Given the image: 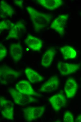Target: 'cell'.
Returning <instances> with one entry per match:
<instances>
[{
  "label": "cell",
  "instance_id": "obj_1",
  "mask_svg": "<svg viewBox=\"0 0 81 122\" xmlns=\"http://www.w3.org/2000/svg\"><path fill=\"white\" fill-rule=\"evenodd\" d=\"M26 9L35 31L38 32L43 30L50 24L53 17L52 15L40 12L31 7H27Z\"/></svg>",
  "mask_w": 81,
  "mask_h": 122
},
{
  "label": "cell",
  "instance_id": "obj_2",
  "mask_svg": "<svg viewBox=\"0 0 81 122\" xmlns=\"http://www.w3.org/2000/svg\"><path fill=\"white\" fill-rule=\"evenodd\" d=\"M22 110L24 119L30 122L36 120L41 117L45 112V107L43 106H30L23 108Z\"/></svg>",
  "mask_w": 81,
  "mask_h": 122
},
{
  "label": "cell",
  "instance_id": "obj_3",
  "mask_svg": "<svg viewBox=\"0 0 81 122\" xmlns=\"http://www.w3.org/2000/svg\"><path fill=\"white\" fill-rule=\"evenodd\" d=\"M8 92L13 99L15 103L19 105H25L36 102L37 99L31 95L24 94L16 89L11 88Z\"/></svg>",
  "mask_w": 81,
  "mask_h": 122
},
{
  "label": "cell",
  "instance_id": "obj_4",
  "mask_svg": "<svg viewBox=\"0 0 81 122\" xmlns=\"http://www.w3.org/2000/svg\"><path fill=\"white\" fill-rule=\"evenodd\" d=\"M21 72L7 66H4L0 68V83L6 84L9 82L19 77Z\"/></svg>",
  "mask_w": 81,
  "mask_h": 122
},
{
  "label": "cell",
  "instance_id": "obj_5",
  "mask_svg": "<svg viewBox=\"0 0 81 122\" xmlns=\"http://www.w3.org/2000/svg\"><path fill=\"white\" fill-rule=\"evenodd\" d=\"M0 113L4 118L10 120H13L14 104L12 101L0 96Z\"/></svg>",
  "mask_w": 81,
  "mask_h": 122
},
{
  "label": "cell",
  "instance_id": "obj_6",
  "mask_svg": "<svg viewBox=\"0 0 81 122\" xmlns=\"http://www.w3.org/2000/svg\"><path fill=\"white\" fill-rule=\"evenodd\" d=\"M57 67L60 74L65 76L77 71L79 69L80 65L59 62L57 64Z\"/></svg>",
  "mask_w": 81,
  "mask_h": 122
},
{
  "label": "cell",
  "instance_id": "obj_7",
  "mask_svg": "<svg viewBox=\"0 0 81 122\" xmlns=\"http://www.w3.org/2000/svg\"><path fill=\"white\" fill-rule=\"evenodd\" d=\"M68 16L67 14L59 15L52 22L50 26L51 28L59 34H64V27L67 21Z\"/></svg>",
  "mask_w": 81,
  "mask_h": 122
},
{
  "label": "cell",
  "instance_id": "obj_8",
  "mask_svg": "<svg viewBox=\"0 0 81 122\" xmlns=\"http://www.w3.org/2000/svg\"><path fill=\"white\" fill-rule=\"evenodd\" d=\"M16 89L24 94L35 96L39 95L36 92L28 81L22 80L18 81L15 85Z\"/></svg>",
  "mask_w": 81,
  "mask_h": 122
},
{
  "label": "cell",
  "instance_id": "obj_9",
  "mask_svg": "<svg viewBox=\"0 0 81 122\" xmlns=\"http://www.w3.org/2000/svg\"><path fill=\"white\" fill-rule=\"evenodd\" d=\"M59 85V81L57 77H51L41 87L40 91L42 93L49 92L57 90Z\"/></svg>",
  "mask_w": 81,
  "mask_h": 122
},
{
  "label": "cell",
  "instance_id": "obj_10",
  "mask_svg": "<svg viewBox=\"0 0 81 122\" xmlns=\"http://www.w3.org/2000/svg\"><path fill=\"white\" fill-rule=\"evenodd\" d=\"M48 101L51 104L53 109L58 111L65 106L67 100L64 95L63 94H57L50 97Z\"/></svg>",
  "mask_w": 81,
  "mask_h": 122
},
{
  "label": "cell",
  "instance_id": "obj_11",
  "mask_svg": "<svg viewBox=\"0 0 81 122\" xmlns=\"http://www.w3.org/2000/svg\"><path fill=\"white\" fill-rule=\"evenodd\" d=\"M26 29L25 25L21 21L15 23H13L6 39L9 40L11 38L17 39L20 35Z\"/></svg>",
  "mask_w": 81,
  "mask_h": 122
},
{
  "label": "cell",
  "instance_id": "obj_12",
  "mask_svg": "<svg viewBox=\"0 0 81 122\" xmlns=\"http://www.w3.org/2000/svg\"><path fill=\"white\" fill-rule=\"evenodd\" d=\"M78 88V84L75 80L72 78H68L65 83L64 88L66 97L68 98L74 97Z\"/></svg>",
  "mask_w": 81,
  "mask_h": 122
},
{
  "label": "cell",
  "instance_id": "obj_13",
  "mask_svg": "<svg viewBox=\"0 0 81 122\" xmlns=\"http://www.w3.org/2000/svg\"><path fill=\"white\" fill-rule=\"evenodd\" d=\"M25 43L29 48L35 51H39L42 47L41 40L39 38L30 34H28L26 37Z\"/></svg>",
  "mask_w": 81,
  "mask_h": 122
},
{
  "label": "cell",
  "instance_id": "obj_14",
  "mask_svg": "<svg viewBox=\"0 0 81 122\" xmlns=\"http://www.w3.org/2000/svg\"><path fill=\"white\" fill-rule=\"evenodd\" d=\"M24 72L29 81L32 83H39L44 80V78L41 75L30 68H26Z\"/></svg>",
  "mask_w": 81,
  "mask_h": 122
},
{
  "label": "cell",
  "instance_id": "obj_15",
  "mask_svg": "<svg viewBox=\"0 0 81 122\" xmlns=\"http://www.w3.org/2000/svg\"><path fill=\"white\" fill-rule=\"evenodd\" d=\"M54 48H49L45 52L41 60V64L45 67L49 66L51 64L55 54Z\"/></svg>",
  "mask_w": 81,
  "mask_h": 122
},
{
  "label": "cell",
  "instance_id": "obj_16",
  "mask_svg": "<svg viewBox=\"0 0 81 122\" xmlns=\"http://www.w3.org/2000/svg\"><path fill=\"white\" fill-rule=\"evenodd\" d=\"M10 53L11 57L14 61H20L23 55V49L22 46L19 43L12 44L10 46Z\"/></svg>",
  "mask_w": 81,
  "mask_h": 122
},
{
  "label": "cell",
  "instance_id": "obj_17",
  "mask_svg": "<svg viewBox=\"0 0 81 122\" xmlns=\"http://www.w3.org/2000/svg\"><path fill=\"white\" fill-rule=\"evenodd\" d=\"M37 1L44 8L52 10L59 8L63 4L61 0H37Z\"/></svg>",
  "mask_w": 81,
  "mask_h": 122
},
{
  "label": "cell",
  "instance_id": "obj_18",
  "mask_svg": "<svg viewBox=\"0 0 81 122\" xmlns=\"http://www.w3.org/2000/svg\"><path fill=\"white\" fill-rule=\"evenodd\" d=\"M14 12L12 8L4 0L0 2V17L3 19L7 16H11Z\"/></svg>",
  "mask_w": 81,
  "mask_h": 122
},
{
  "label": "cell",
  "instance_id": "obj_19",
  "mask_svg": "<svg viewBox=\"0 0 81 122\" xmlns=\"http://www.w3.org/2000/svg\"><path fill=\"white\" fill-rule=\"evenodd\" d=\"M60 50L65 59L74 58L76 56V52L72 47L65 46L61 47Z\"/></svg>",
  "mask_w": 81,
  "mask_h": 122
},
{
  "label": "cell",
  "instance_id": "obj_20",
  "mask_svg": "<svg viewBox=\"0 0 81 122\" xmlns=\"http://www.w3.org/2000/svg\"><path fill=\"white\" fill-rule=\"evenodd\" d=\"M13 23L10 21L5 20L0 22V32L5 30H10Z\"/></svg>",
  "mask_w": 81,
  "mask_h": 122
},
{
  "label": "cell",
  "instance_id": "obj_21",
  "mask_svg": "<svg viewBox=\"0 0 81 122\" xmlns=\"http://www.w3.org/2000/svg\"><path fill=\"white\" fill-rule=\"evenodd\" d=\"M63 121L64 122H73L74 119L71 113L69 111L66 112L63 116Z\"/></svg>",
  "mask_w": 81,
  "mask_h": 122
},
{
  "label": "cell",
  "instance_id": "obj_22",
  "mask_svg": "<svg viewBox=\"0 0 81 122\" xmlns=\"http://www.w3.org/2000/svg\"><path fill=\"white\" fill-rule=\"evenodd\" d=\"M7 53V50L3 43H0V61L3 59L6 56Z\"/></svg>",
  "mask_w": 81,
  "mask_h": 122
},
{
  "label": "cell",
  "instance_id": "obj_23",
  "mask_svg": "<svg viewBox=\"0 0 81 122\" xmlns=\"http://www.w3.org/2000/svg\"><path fill=\"white\" fill-rule=\"evenodd\" d=\"M14 2L17 6L20 8H22L23 7V2L22 0H14Z\"/></svg>",
  "mask_w": 81,
  "mask_h": 122
},
{
  "label": "cell",
  "instance_id": "obj_24",
  "mask_svg": "<svg viewBox=\"0 0 81 122\" xmlns=\"http://www.w3.org/2000/svg\"><path fill=\"white\" fill-rule=\"evenodd\" d=\"M76 122H81V115L78 116L76 119Z\"/></svg>",
  "mask_w": 81,
  "mask_h": 122
}]
</instances>
